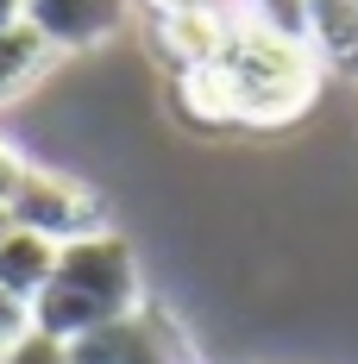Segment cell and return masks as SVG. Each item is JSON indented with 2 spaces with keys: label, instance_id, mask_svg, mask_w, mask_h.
Instances as JSON below:
<instances>
[{
  "label": "cell",
  "instance_id": "8992f818",
  "mask_svg": "<svg viewBox=\"0 0 358 364\" xmlns=\"http://www.w3.org/2000/svg\"><path fill=\"white\" fill-rule=\"evenodd\" d=\"M233 38V0H201V6H182V13H157V57L177 70H201L220 63Z\"/></svg>",
  "mask_w": 358,
  "mask_h": 364
},
{
  "label": "cell",
  "instance_id": "5b68a950",
  "mask_svg": "<svg viewBox=\"0 0 358 364\" xmlns=\"http://www.w3.org/2000/svg\"><path fill=\"white\" fill-rule=\"evenodd\" d=\"M126 19H132V0H26V26H32L57 57L113 38Z\"/></svg>",
  "mask_w": 358,
  "mask_h": 364
},
{
  "label": "cell",
  "instance_id": "5bb4252c",
  "mask_svg": "<svg viewBox=\"0 0 358 364\" xmlns=\"http://www.w3.org/2000/svg\"><path fill=\"white\" fill-rule=\"evenodd\" d=\"M13 26H26V0H0V32H13Z\"/></svg>",
  "mask_w": 358,
  "mask_h": 364
},
{
  "label": "cell",
  "instance_id": "4fadbf2b",
  "mask_svg": "<svg viewBox=\"0 0 358 364\" xmlns=\"http://www.w3.org/2000/svg\"><path fill=\"white\" fill-rule=\"evenodd\" d=\"M26 164H32L26 151L0 139V214H6V201H13V188H19V176H26Z\"/></svg>",
  "mask_w": 358,
  "mask_h": 364
},
{
  "label": "cell",
  "instance_id": "9c48e42d",
  "mask_svg": "<svg viewBox=\"0 0 358 364\" xmlns=\"http://www.w3.org/2000/svg\"><path fill=\"white\" fill-rule=\"evenodd\" d=\"M170 107H177L189 126H201V132L233 126V95H226V75H220L214 63H201V70H177V75H170Z\"/></svg>",
  "mask_w": 358,
  "mask_h": 364
},
{
  "label": "cell",
  "instance_id": "8fae6325",
  "mask_svg": "<svg viewBox=\"0 0 358 364\" xmlns=\"http://www.w3.org/2000/svg\"><path fill=\"white\" fill-rule=\"evenodd\" d=\"M0 364H70V346L32 327L26 339H19V346H6V352H0Z\"/></svg>",
  "mask_w": 358,
  "mask_h": 364
},
{
  "label": "cell",
  "instance_id": "7a4b0ae2",
  "mask_svg": "<svg viewBox=\"0 0 358 364\" xmlns=\"http://www.w3.org/2000/svg\"><path fill=\"white\" fill-rule=\"evenodd\" d=\"M214 70L226 75V95H233V126H258V132L302 119L321 95V70L302 50V38H283L246 13H233V38Z\"/></svg>",
  "mask_w": 358,
  "mask_h": 364
},
{
  "label": "cell",
  "instance_id": "ba28073f",
  "mask_svg": "<svg viewBox=\"0 0 358 364\" xmlns=\"http://www.w3.org/2000/svg\"><path fill=\"white\" fill-rule=\"evenodd\" d=\"M51 264H57V245L44 232H26V226L6 220V232H0V289L19 295V301H38V289L51 283Z\"/></svg>",
  "mask_w": 358,
  "mask_h": 364
},
{
  "label": "cell",
  "instance_id": "6da1fadb",
  "mask_svg": "<svg viewBox=\"0 0 358 364\" xmlns=\"http://www.w3.org/2000/svg\"><path fill=\"white\" fill-rule=\"evenodd\" d=\"M144 270L139 252L126 232H88V239H70L57 245V264H51V283L38 289L32 301V327L51 333V339H82V333L107 327V321H126L132 308H144Z\"/></svg>",
  "mask_w": 358,
  "mask_h": 364
},
{
  "label": "cell",
  "instance_id": "3957f363",
  "mask_svg": "<svg viewBox=\"0 0 358 364\" xmlns=\"http://www.w3.org/2000/svg\"><path fill=\"white\" fill-rule=\"evenodd\" d=\"M6 220L26 226V232H44L51 245H70V239L101 232L107 226V208H101V195L82 176L51 170V164H26V176H19L13 201H6Z\"/></svg>",
  "mask_w": 358,
  "mask_h": 364
},
{
  "label": "cell",
  "instance_id": "277c9868",
  "mask_svg": "<svg viewBox=\"0 0 358 364\" xmlns=\"http://www.w3.org/2000/svg\"><path fill=\"white\" fill-rule=\"evenodd\" d=\"M70 364H201V358H195L189 333L177 327V314L144 301L126 321H107V327L70 339Z\"/></svg>",
  "mask_w": 358,
  "mask_h": 364
},
{
  "label": "cell",
  "instance_id": "30bf717a",
  "mask_svg": "<svg viewBox=\"0 0 358 364\" xmlns=\"http://www.w3.org/2000/svg\"><path fill=\"white\" fill-rule=\"evenodd\" d=\"M57 63V50L32 32V26H13V32H0V101H19L32 82H44Z\"/></svg>",
  "mask_w": 358,
  "mask_h": 364
},
{
  "label": "cell",
  "instance_id": "7c38bea8",
  "mask_svg": "<svg viewBox=\"0 0 358 364\" xmlns=\"http://www.w3.org/2000/svg\"><path fill=\"white\" fill-rule=\"evenodd\" d=\"M26 333H32V301H19V295L0 289V352H6V346H19Z\"/></svg>",
  "mask_w": 358,
  "mask_h": 364
},
{
  "label": "cell",
  "instance_id": "9a60e30c",
  "mask_svg": "<svg viewBox=\"0 0 358 364\" xmlns=\"http://www.w3.org/2000/svg\"><path fill=\"white\" fill-rule=\"evenodd\" d=\"M0 232H6V214H0Z\"/></svg>",
  "mask_w": 358,
  "mask_h": 364
},
{
  "label": "cell",
  "instance_id": "52a82bcc",
  "mask_svg": "<svg viewBox=\"0 0 358 364\" xmlns=\"http://www.w3.org/2000/svg\"><path fill=\"white\" fill-rule=\"evenodd\" d=\"M302 50L333 82H358V0H308Z\"/></svg>",
  "mask_w": 358,
  "mask_h": 364
}]
</instances>
